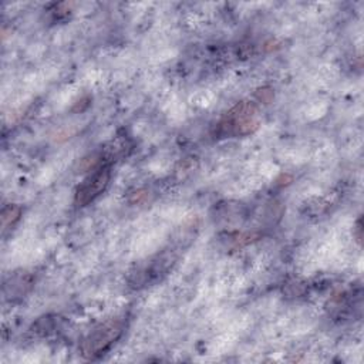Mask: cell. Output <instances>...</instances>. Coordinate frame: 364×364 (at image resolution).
Listing matches in <instances>:
<instances>
[{
  "mask_svg": "<svg viewBox=\"0 0 364 364\" xmlns=\"http://www.w3.org/2000/svg\"><path fill=\"white\" fill-rule=\"evenodd\" d=\"M125 328L124 317L109 318L94 327L82 340L81 351L85 357L94 358L104 354L122 334Z\"/></svg>",
  "mask_w": 364,
  "mask_h": 364,
  "instance_id": "6da1fadb",
  "label": "cell"
},
{
  "mask_svg": "<svg viewBox=\"0 0 364 364\" xmlns=\"http://www.w3.org/2000/svg\"><path fill=\"white\" fill-rule=\"evenodd\" d=\"M259 112L253 104L240 102L233 107L218 124V131L222 135L243 136L253 134L259 128Z\"/></svg>",
  "mask_w": 364,
  "mask_h": 364,
  "instance_id": "7a4b0ae2",
  "label": "cell"
},
{
  "mask_svg": "<svg viewBox=\"0 0 364 364\" xmlns=\"http://www.w3.org/2000/svg\"><path fill=\"white\" fill-rule=\"evenodd\" d=\"M111 178V166L109 164H101L94 172L84 179V182L77 188L75 192V205L85 206L92 202L97 196H100Z\"/></svg>",
  "mask_w": 364,
  "mask_h": 364,
  "instance_id": "3957f363",
  "label": "cell"
},
{
  "mask_svg": "<svg viewBox=\"0 0 364 364\" xmlns=\"http://www.w3.org/2000/svg\"><path fill=\"white\" fill-rule=\"evenodd\" d=\"M20 215H21V208L17 206V205H7L3 208V212H1V228H3V232H6V229L11 228L18 219H20Z\"/></svg>",
  "mask_w": 364,
  "mask_h": 364,
  "instance_id": "277c9868",
  "label": "cell"
}]
</instances>
